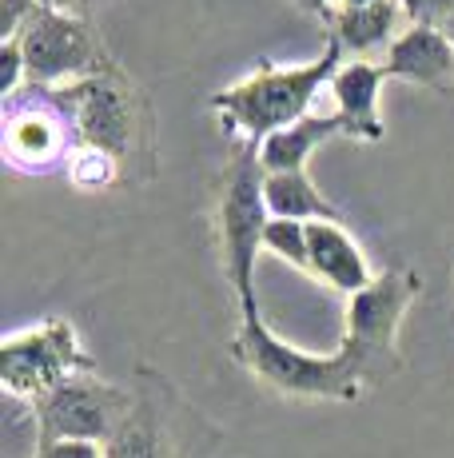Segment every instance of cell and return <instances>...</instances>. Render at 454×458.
<instances>
[{
    "label": "cell",
    "mask_w": 454,
    "mask_h": 458,
    "mask_svg": "<svg viewBox=\"0 0 454 458\" xmlns=\"http://www.w3.org/2000/svg\"><path fill=\"white\" fill-rule=\"evenodd\" d=\"M264 251L307 276V224H299V219H272L264 235Z\"/></svg>",
    "instance_id": "18"
},
{
    "label": "cell",
    "mask_w": 454,
    "mask_h": 458,
    "mask_svg": "<svg viewBox=\"0 0 454 458\" xmlns=\"http://www.w3.org/2000/svg\"><path fill=\"white\" fill-rule=\"evenodd\" d=\"M220 427L164 371L139 363L132 375V411L104 446V458H220Z\"/></svg>",
    "instance_id": "3"
},
{
    "label": "cell",
    "mask_w": 454,
    "mask_h": 458,
    "mask_svg": "<svg viewBox=\"0 0 454 458\" xmlns=\"http://www.w3.org/2000/svg\"><path fill=\"white\" fill-rule=\"evenodd\" d=\"M307 276L327 292L351 299L371 284L379 271L371 267L363 243L347 227V219H315L307 224Z\"/></svg>",
    "instance_id": "11"
},
{
    "label": "cell",
    "mask_w": 454,
    "mask_h": 458,
    "mask_svg": "<svg viewBox=\"0 0 454 458\" xmlns=\"http://www.w3.org/2000/svg\"><path fill=\"white\" fill-rule=\"evenodd\" d=\"M32 458H104V446H92V443H56V446H40V451H32Z\"/></svg>",
    "instance_id": "22"
},
{
    "label": "cell",
    "mask_w": 454,
    "mask_h": 458,
    "mask_svg": "<svg viewBox=\"0 0 454 458\" xmlns=\"http://www.w3.org/2000/svg\"><path fill=\"white\" fill-rule=\"evenodd\" d=\"M264 180L267 172L259 164V148L231 144V156L220 172V191H215V243H220L223 279L231 284L240 307H259L256 259L264 251L267 224H272Z\"/></svg>",
    "instance_id": "6"
},
{
    "label": "cell",
    "mask_w": 454,
    "mask_h": 458,
    "mask_svg": "<svg viewBox=\"0 0 454 458\" xmlns=\"http://www.w3.org/2000/svg\"><path fill=\"white\" fill-rule=\"evenodd\" d=\"M418 295H423V276L415 267H387L359 295L347 299L339 351L359 371L366 391L403 375L407 359L399 335H403V323Z\"/></svg>",
    "instance_id": "5"
},
{
    "label": "cell",
    "mask_w": 454,
    "mask_h": 458,
    "mask_svg": "<svg viewBox=\"0 0 454 458\" xmlns=\"http://www.w3.org/2000/svg\"><path fill=\"white\" fill-rule=\"evenodd\" d=\"M383 68L374 60H343V68L335 72L327 92L335 96V116L343 124L347 140H359V144H379L387 136L379 112V92H383Z\"/></svg>",
    "instance_id": "13"
},
{
    "label": "cell",
    "mask_w": 454,
    "mask_h": 458,
    "mask_svg": "<svg viewBox=\"0 0 454 458\" xmlns=\"http://www.w3.org/2000/svg\"><path fill=\"white\" fill-rule=\"evenodd\" d=\"M24 411L32 422V451L56 443L108 446L112 435L124 427L128 411H132V386L108 383L96 371L76 375Z\"/></svg>",
    "instance_id": "9"
},
{
    "label": "cell",
    "mask_w": 454,
    "mask_h": 458,
    "mask_svg": "<svg viewBox=\"0 0 454 458\" xmlns=\"http://www.w3.org/2000/svg\"><path fill=\"white\" fill-rule=\"evenodd\" d=\"M231 363L283 403L351 407L366 394L359 371L343 359V351L335 347L331 355H315V351L279 339L259 307H240V327L231 335Z\"/></svg>",
    "instance_id": "2"
},
{
    "label": "cell",
    "mask_w": 454,
    "mask_h": 458,
    "mask_svg": "<svg viewBox=\"0 0 454 458\" xmlns=\"http://www.w3.org/2000/svg\"><path fill=\"white\" fill-rule=\"evenodd\" d=\"M387 81H403L415 88H431V92H447L454 88V44L439 29H418L407 24L399 40L379 60Z\"/></svg>",
    "instance_id": "12"
},
{
    "label": "cell",
    "mask_w": 454,
    "mask_h": 458,
    "mask_svg": "<svg viewBox=\"0 0 454 458\" xmlns=\"http://www.w3.org/2000/svg\"><path fill=\"white\" fill-rule=\"evenodd\" d=\"M13 40H21L24 64H29V84L40 88H64L116 64L108 44L100 40V29L92 24V16H68L37 8L29 16V24L21 29V37Z\"/></svg>",
    "instance_id": "10"
},
{
    "label": "cell",
    "mask_w": 454,
    "mask_h": 458,
    "mask_svg": "<svg viewBox=\"0 0 454 458\" xmlns=\"http://www.w3.org/2000/svg\"><path fill=\"white\" fill-rule=\"evenodd\" d=\"M403 16L418 29H439L447 32L454 24V0H399Z\"/></svg>",
    "instance_id": "19"
},
{
    "label": "cell",
    "mask_w": 454,
    "mask_h": 458,
    "mask_svg": "<svg viewBox=\"0 0 454 458\" xmlns=\"http://www.w3.org/2000/svg\"><path fill=\"white\" fill-rule=\"evenodd\" d=\"M92 371L96 359L68 315H45L21 331H8L0 343V386L8 403L21 407H32L60 383Z\"/></svg>",
    "instance_id": "7"
},
{
    "label": "cell",
    "mask_w": 454,
    "mask_h": 458,
    "mask_svg": "<svg viewBox=\"0 0 454 458\" xmlns=\"http://www.w3.org/2000/svg\"><path fill=\"white\" fill-rule=\"evenodd\" d=\"M447 37H450V44H454V24H450V29H447Z\"/></svg>",
    "instance_id": "27"
},
{
    "label": "cell",
    "mask_w": 454,
    "mask_h": 458,
    "mask_svg": "<svg viewBox=\"0 0 454 458\" xmlns=\"http://www.w3.org/2000/svg\"><path fill=\"white\" fill-rule=\"evenodd\" d=\"M339 4H351L355 8V4H374V0H339Z\"/></svg>",
    "instance_id": "25"
},
{
    "label": "cell",
    "mask_w": 454,
    "mask_h": 458,
    "mask_svg": "<svg viewBox=\"0 0 454 458\" xmlns=\"http://www.w3.org/2000/svg\"><path fill=\"white\" fill-rule=\"evenodd\" d=\"M29 84V64H24L21 40H0V96H13Z\"/></svg>",
    "instance_id": "20"
},
{
    "label": "cell",
    "mask_w": 454,
    "mask_h": 458,
    "mask_svg": "<svg viewBox=\"0 0 454 458\" xmlns=\"http://www.w3.org/2000/svg\"><path fill=\"white\" fill-rule=\"evenodd\" d=\"M0 152L21 175L68 172L72 156L80 152V131L56 88L24 84L0 100Z\"/></svg>",
    "instance_id": "8"
},
{
    "label": "cell",
    "mask_w": 454,
    "mask_h": 458,
    "mask_svg": "<svg viewBox=\"0 0 454 458\" xmlns=\"http://www.w3.org/2000/svg\"><path fill=\"white\" fill-rule=\"evenodd\" d=\"M450 303H454V267H450Z\"/></svg>",
    "instance_id": "26"
},
{
    "label": "cell",
    "mask_w": 454,
    "mask_h": 458,
    "mask_svg": "<svg viewBox=\"0 0 454 458\" xmlns=\"http://www.w3.org/2000/svg\"><path fill=\"white\" fill-rule=\"evenodd\" d=\"M343 60L347 56L335 40H323V52L307 64L259 60L248 76L212 96V112L220 116V128L231 136V144L259 148L279 128H291L295 120L311 116L315 96L331 88Z\"/></svg>",
    "instance_id": "1"
},
{
    "label": "cell",
    "mask_w": 454,
    "mask_h": 458,
    "mask_svg": "<svg viewBox=\"0 0 454 458\" xmlns=\"http://www.w3.org/2000/svg\"><path fill=\"white\" fill-rule=\"evenodd\" d=\"M335 136H343V124H339L335 112H331V116H315V112H311V116L295 120L291 128H279L275 136H267L264 144H259V164H264L267 175L307 172L311 156Z\"/></svg>",
    "instance_id": "15"
},
{
    "label": "cell",
    "mask_w": 454,
    "mask_h": 458,
    "mask_svg": "<svg viewBox=\"0 0 454 458\" xmlns=\"http://www.w3.org/2000/svg\"><path fill=\"white\" fill-rule=\"evenodd\" d=\"M48 13H68V16H92V0H37Z\"/></svg>",
    "instance_id": "23"
},
{
    "label": "cell",
    "mask_w": 454,
    "mask_h": 458,
    "mask_svg": "<svg viewBox=\"0 0 454 458\" xmlns=\"http://www.w3.org/2000/svg\"><path fill=\"white\" fill-rule=\"evenodd\" d=\"M295 4H299L303 13H311V16H319V21H327V13L339 4V0H295Z\"/></svg>",
    "instance_id": "24"
},
{
    "label": "cell",
    "mask_w": 454,
    "mask_h": 458,
    "mask_svg": "<svg viewBox=\"0 0 454 458\" xmlns=\"http://www.w3.org/2000/svg\"><path fill=\"white\" fill-rule=\"evenodd\" d=\"M64 175L76 191H84V196H104V191H112L116 183L128 180L124 164H120L116 156L104 152V148H88V144H80V152L72 156V164H68Z\"/></svg>",
    "instance_id": "17"
},
{
    "label": "cell",
    "mask_w": 454,
    "mask_h": 458,
    "mask_svg": "<svg viewBox=\"0 0 454 458\" xmlns=\"http://www.w3.org/2000/svg\"><path fill=\"white\" fill-rule=\"evenodd\" d=\"M72 116L80 144L104 148L124 164L128 180L147 183L156 175V152H152V108L144 92L132 84V76L120 64L104 68L96 76H84L76 84L56 88Z\"/></svg>",
    "instance_id": "4"
},
{
    "label": "cell",
    "mask_w": 454,
    "mask_h": 458,
    "mask_svg": "<svg viewBox=\"0 0 454 458\" xmlns=\"http://www.w3.org/2000/svg\"><path fill=\"white\" fill-rule=\"evenodd\" d=\"M37 0H0V40L21 37V29L29 24V16L37 13Z\"/></svg>",
    "instance_id": "21"
},
{
    "label": "cell",
    "mask_w": 454,
    "mask_h": 458,
    "mask_svg": "<svg viewBox=\"0 0 454 458\" xmlns=\"http://www.w3.org/2000/svg\"><path fill=\"white\" fill-rule=\"evenodd\" d=\"M264 196L272 219H299V224H315V219H343V211L331 204L319 191V183L307 172H283L267 175Z\"/></svg>",
    "instance_id": "16"
},
{
    "label": "cell",
    "mask_w": 454,
    "mask_h": 458,
    "mask_svg": "<svg viewBox=\"0 0 454 458\" xmlns=\"http://www.w3.org/2000/svg\"><path fill=\"white\" fill-rule=\"evenodd\" d=\"M399 21H403V8L399 0H374V4H335L323 21L327 40H335L343 48L347 60H366L374 52L387 56V48L399 40Z\"/></svg>",
    "instance_id": "14"
}]
</instances>
